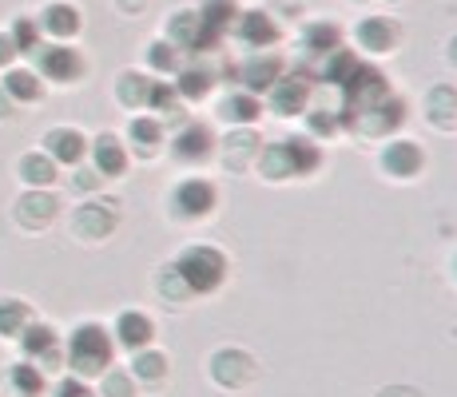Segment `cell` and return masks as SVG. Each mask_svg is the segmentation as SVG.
Masks as SVG:
<instances>
[{
  "instance_id": "17",
  "label": "cell",
  "mask_w": 457,
  "mask_h": 397,
  "mask_svg": "<svg viewBox=\"0 0 457 397\" xmlns=\"http://www.w3.org/2000/svg\"><path fill=\"white\" fill-rule=\"evenodd\" d=\"M92 159H96V175L100 179H112V175H124L128 171V152L116 136H100L92 144Z\"/></svg>"
},
{
  "instance_id": "13",
  "label": "cell",
  "mask_w": 457,
  "mask_h": 397,
  "mask_svg": "<svg viewBox=\"0 0 457 397\" xmlns=\"http://www.w3.org/2000/svg\"><path fill=\"white\" fill-rule=\"evenodd\" d=\"M354 37H358V48L374 52V56H386V52H394V44H398V24L386 21V16H366Z\"/></svg>"
},
{
  "instance_id": "1",
  "label": "cell",
  "mask_w": 457,
  "mask_h": 397,
  "mask_svg": "<svg viewBox=\"0 0 457 397\" xmlns=\"http://www.w3.org/2000/svg\"><path fill=\"white\" fill-rule=\"evenodd\" d=\"M68 366L76 377H100L112 366V334L96 322H84L68 338Z\"/></svg>"
},
{
  "instance_id": "19",
  "label": "cell",
  "mask_w": 457,
  "mask_h": 397,
  "mask_svg": "<svg viewBox=\"0 0 457 397\" xmlns=\"http://www.w3.org/2000/svg\"><path fill=\"white\" fill-rule=\"evenodd\" d=\"M0 92L8 95V100H21V103H37L44 95V84L37 72H29V68H8L4 79H0Z\"/></svg>"
},
{
  "instance_id": "35",
  "label": "cell",
  "mask_w": 457,
  "mask_h": 397,
  "mask_svg": "<svg viewBox=\"0 0 457 397\" xmlns=\"http://www.w3.org/2000/svg\"><path fill=\"white\" fill-rule=\"evenodd\" d=\"M147 68L152 72H167V76H175L179 72V48H171L167 40H155V44H147Z\"/></svg>"
},
{
  "instance_id": "38",
  "label": "cell",
  "mask_w": 457,
  "mask_h": 397,
  "mask_svg": "<svg viewBox=\"0 0 457 397\" xmlns=\"http://www.w3.org/2000/svg\"><path fill=\"white\" fill-rule=\"evenodd\" d=\"M12 60H16L12 40H8V32H0V68H4V64H12Z\"/></svg>"
},
{
  "instance_id": "11",
  "label": "cell",
  "mask_w": 457,
  "mask_h": 397,
  "mask_svg": "<svg viewBox=\"0 0 457 397\" xmlns=\"http://www.w3.org/2000/svg\"><path fill=\"white\" fill-rule=\"evenodd\" d=\"M382 167L390 175H398V179H414L421 167H426V155H421V147L410 144V139H394L382 152Z\"/></svg>"
},
{
  "instance_id": "16",
  "label": "cell",
  "mask_w": 457,
  "mask_h": 397,
  "mask_svg": "<svg viewBox=\"0 0 457 397\" xmlns=\"http://www.w3.org/2000/svg\"><path fill=\"white\" fill-rule=\"evenodd\" d=\"M40 29L44 32H48V37H56V40H72L76 37V32H80V12H76V8L72 4H64V0H56V4H48V8H44V12H40Z\"/></svg>"
},
{
  "instance_id": "24",
  "label": "cell",
  "mask_w": 457,
  "mask_h": 397,
  "mask_svg": "<svg viewBox=\"0 0 457 397\" xmlns=\"http://www.w3.org/2000/svg\"><path fill=\"white\" fill-rule=\"evenodd\" d=\"M303 48L314 52V56H330L334 48H342L338 24H330V21H311V24H306V32H303Z\"/></svg>"
},
{
  "instance_id": "29",
  "label": "cell",
  "mask_w": 457,
  "mask_h": 397,
  "mask_svg": "<svg viewBox=\"0 0 457 397\" xmlns=\"http://www.w3.org/2000/svg\"><path fill=\"white\" fill-rule=\"evenodd\" d=\"M29 326V306L16 298H0V338H21Z\"/></svg>"
},
{
  "instance_id": "39",
  "label": "cell",
  "mask_w": 457,
  "mask_h": 397,
  "mask_svg": "<svg viewBox=\"0 0 457 397\" xmlns=\"http://www.w3.org/2000/svg\"><path fill=\"white\" fill-rule=\"evenodd\" d=\"M108 397H131L128 377H108Z\"/></svg>"
},
{
  "instance_id": "42",
  "label": "cell",
  "mask_w": 457,
  "mask_h": 397,
  "mask_svg": "<svg viewBox=\"0 0 457 397\" xmlns=\"http://www.w3.org/2000/svg\"><path fill=\"white\" fill-rule=\"evenodd\" d=\"M124 8H139V4H147V0H120Z\"/></svg>"
},
{
  "instance_id": "10",
  "label": "cell",
  "mask_w": 457,
  "mask_h": 397,
  "mask_svg": "<svg viewBox=\"0 0 457 397\" xmlns=\"http://www.w3.org/2000/svg\"><path fill=\"white\" fill-rule=\"evenodd\" d=\"M167 44L171 48H179V52H191L195 56L199 52V37H204V21H199V12L195 8H183V12H171V21H167Z\"/></svg>"
},
{
  "instance_id": "32",
  "label": "cell",
  "mask_w": 457,
  "mask_h": 397,
  "mask_svg": "<svg viewBox=\"0 0 457 397\" xmlns=\"http://www.w3.org/2000/svg\"><path fill=\"white\" fill-rule=\"evenodd\" d=\"M8 40H12L16 56H21V52L37 56V48H40V24L32 21V16H21V21L12 24V32H8Z\"/></svg>"
},
{
  "instance_id": "36",
  "label": "cell",
  "mask_w": 457,
  "mask_h": 397,
  "mask_svg": "<svg viewBox=\"0 0 457 397\" xmlns=\"http://www.w3.org/2000/svg\"><path fill=\"white\" fill-rule=\"evenodd\" d=\"M453 112H457V92L453 87H437V92L429 95V120L453 123Z\"/></svg>"
},
{
  "instance_id": "6",
  "label": "cell",
  "mask_w": 457,
  "mask_h": 397,
  "mask_svg": "<svg viewBox=\"0 0 457 397\" xmlns=\"http://www.w3.org/2000/svg\"><path fill=\"white\" fill-rule=\"evenodd\" d=\"M211 152H215V136H211L207 123H183L171 144V155L179 163H204V159H211Z\"/></svg>"
},
{
  "instance_id": "7",
  "label": "cell",
  "mask_w": 457,
  "mask_h": 397,
  "mask_svg": "<svg viewBox=\"0 0 457 397\" xmlns=\"http://www.w3.org/2000/svg\"><path fill=\"white\" fill-rule=\"evenodd\" d=\"M215 187H211L207 179H183L179 187H175V211H179L183 219H204L215 211Z\"/></svg>"
},
{
  "instance_id": "27",
  "label": "cell",
  "mask_w": 457,
  "mask_h": 397,
  "mask_svg": "<svg viewBox=\"0 0 457 397\" xmlns=\"http://www.w3.org/2000/svg\"><path fill=\"white\" fill-rule=\"evenodd\" d=\"M223 120H231V123H254L262 116V103H259V95H251V92H235L231 100H223Z\"/></svg>"
},
{
  "instance_id": "31",
  "label": "cell",
  "mask_w": 457,
  "mask_h": 397,
  "mask_svg": "<svg viewBox=\"0 0 457 397\" xmlns=\"http://www.w3.org/2000/svg\"><path fill=\"white\" fill-rule=\"evenodd\" d=\"M147 95H152V79L139 72H124L120 76V100L128 108H147Z\"/></svg>"
},
{
  "instance_id": "14",
  "label": "cell",
  "mask_w": 457,
  "mask_h": 397,
  "mask_svg": "<svg viewBox=\"0 0 457 397\" xmlns=\"http://www.w3.org/2000/svg\"><path fill=\"white\" fill-rule=\"evenodd\" d=\"M278 76H283V60L278 56H251L247 64L239 68V79H243V87H247L251 95L270 92Z\"/></svg>"
},
{
  "instance_id": "5",
  "label": "cell",
  "mask_w": 457,
  "mask_h": 397,
  "mask_svg": "<svg viewBox=\"0 0 457 397\" xmlns=\"http://www.w3.org/2000/svg\"><path fill=\"white\" fill-rule=\"evenodd\" d=\"M270 112L275 116H303L306 100H311V79L303 76H278L275 87H270Z\"/></svg>"
},
{
  "instance_id": "28",
  "label": "cell",
  "mask_w": 457,
  "mask_h": 397,
  "mask_svg": "<svg viewBox=\"0 0 457 397\" xmlns=\"http://www.w3.org/2000/svg\"><path fill=\"white\" fill-rule=\"evenodd\" d=\"M8 385H12L21 397H40L44 393L40 366H32V361H21V366H12V369H8Z\"/></svg>"
},
{
  "instance_id": "30",
  "label": "cell",
  "mask_w": 457,
  "mask_h": 397,
  "mask_svg": "<svg viewBox=\"0 0 457 397\" xmlns=\"http://www.w3.org/2000/svg\"><path fill=\"white\" fill-rule=\"evenodd\" d=\"M128 136L139 144V152H147V155H152L155 147L163 144V123H160V120H152V116H139V120H131Z\"/></svg>"
},
{
  "instance_id": "2",
  "label": "cell",
  "mask_w": 457,
  "mask_h": 397,
  "mask_svg": "<svg viewBox=\"0 0 457 397\" xmlns=\"http://www.w3.org/2000/svg\"><path fill=\"white\" fill-rule=\"evenodd\" d=\"M171 270H175V278L183 282L187 294H211V290H219V282L227 278V259L215 246H191V251L179 254V262H175Z\"/></svg>"
},
{
  "instance_id": "40",
  "label": "cell",
  "mask_w": 457,
  "mask_h": 397,
  "mask_svg": "<svg viewBox=\"0 0 457 397\" xmlns=\"http://www.w3.org/2000/svg\"><path fill=\"white\" fill-rule=\"evenodd\" d=\"M96 183H100V175H96V171H80V175H76V187H80V191H92Z\"/></svg>"
},
{
  "instance_id": "23",
  "label": "cell",
  "mask_w": 457,
  "mask_h": 397,
  "mask_svg": "<svg viewBox=\"0 0 457 397\" xmlns=\"http://www.w3.org/2000/svg\"><path fill=\"white\" fill-rule=\"evenodd\" d=\"M362 64V60L354 56V52H346V48H334L330 56H322V68H319V79L322 84H330V87H342L350 76H354V68Z\"/></svg>"
},
{
  "instance_id": "43",
  "label": "cell",
  "mask_w": 457,
  "mask_h": 397,
  "mask_svg": "<svg viewBox=\"0 0 457 397\" xmlns=\"http://www.w3.org/2000/svg\"><path fill=\"white\" fill-rule=\"evenodd\" d=\"M450 60L457 64V37H453V44H450Z\"/></svg>"
},
{
  "instance_id": "21",
  "label": "cell",
  "mask_w": 457,
  "mask_h": 397,
  "mask_svg": "<svg viewBox=\"0 0 457 397\" xmlns=\"http://www.w3.org/2000/svg\"><path fill=\"white\" fill-rule=\"evenodd\" d=\"M56 207L60 203L52 195H44V191H29L21 203H16V219H21L24 227H44L56 219Z\"/></svg>"
},
{
  "instance_id": "8",
  "label": "cell",
  "mask_w": 457,
  "mask_h": 397,
  "mask_svg": "<svg viewBox=\"0 0 457 397\" xmlns=\"http://www.w3.org/2000/svg\"><path fill=\"white\" fill-rule=\"evenodd\" d=\"M231 32L239 37V44H247V48H270V44L278 40L275 21H270L267 12H259V8H247V12L235 16Z\"/></svg>"
},
{
  "instance_id": "26",
  "label": "cell",
  "mask_w": 457,
  "mask_h": 397,
  "mask_svg": "<svg viewBox=\"0 0 457 397\" xmlns=\"http://www.w3.org/2000/svg\"><path fill=\"white\" fill-rule=\"evenodd\" d=\"M21 179L24 183H32V187H52L56 183V163H52L44 152H32V155H24L21 159Z\"/></svg>"
},
{
  "instance_id": "33",
  "label": "cell",
  "mask_w": 457,
  "mask_h": 397,
  "mask_svg": "<svg viewBox=\"0 0 457 397\" xmlns=\"http://www.w3.org/2000/svg\"><path fill=\"white\" fill-rule=\"evenodd\" d=\"M131 374L139 377V382H160L167 374V358L155 354V350H136V358H131Z\"/></svg>"
},
{
  "instance_id": "41",
  "label": "cell",
  "mask_w": 457,
  "mask_h": 397,
  "mask_svg": "<svg viewBox=\"0 0 457 397\" xmlns=\"http://www.w3.org/2000/svg\"><path fill=\"white\" fill-rule=\"evenodd\" d=\"M8 116H12V100L0 92V120H8Z\"/></svg>"
},
{
  "instance_id": "9",
  "label": "cell",
  "mask_w": 457,
  "mask_h": 397,
  "mask_svg": "<svg viewBox=\"0 0 457 397\" xmlns=\"http://www.w3.org/2000/svg\"><path fill=\"white\" fill-rule=\"evenodd\" d=\"M44 155L52 159V163H80L87 155V139L80 136L76 128H52L48 136H44Z\"/></svg>"
},
{
  "instance_id": "37",
  "label": "cell",
  "mask_w": 457,
  "mask_h": 397,
  "mask_svg": "<svg viewBox=\"0 0 457 397\" xmlns=\"http://www.w3.org/2000/svg\"><path fill=\"white\" fill-rule=\"evenodd\" d=\"M306 120H311V128H314V131H319V136H327V131H338V128H342L338 112H330V108H319V112H306Z\"/></svg>"
},
{
  "instance_id": "12",
  "label": "cell",
  "mask_w": 457,
  "mask_h": 397,
  "mask_svg": "<svg viewBox=\"0 0 457 397\" xmlns=\"http://www.w3.org/2000/svg\"><path fill=\"white\" fill-rule=\"evenodd\" d=\"M21 350L32 361H40V369L44 366H56V358H60L56 330H52V326H40V322H29V326H24V334H21Z\"/></svg>"
},
{
  "instance_id": "4",
  "label": "cell",
  "mask_w": 457,
  "mask_h": 397,
  "mask_svg": "<svg viewBox=\"0 0 457 397\" xmlns=\"http://www.w3.org/2000/svg\"><path fill=\"white\" fill-rule=\"evenodd\" d=\"M402 120H406V103H402V100H394V95H386L382 103H374V108L358 112V116L350 120L346 128L362 131V136H386V131H394Z\"/></svg>"
},
{
  "instance_id": "34",
  "label": "cell",
  "mask_w": 457,
  "mask_h": 397,
  "mask_svg": "<svg viewBox=\"0 0 457 397\" xmlns=\"http://www.w3.org/2000/svg\"><path fill=\"white\" fill-rule=\"evenodd\" d=\"M259 167H262V175H267V179H295V175H291V159H287V147L283 144L262 147Z\"/></svg>"
},
{
  "instance_id": "20",
  "label": "cell",
  "mask_w": 457,
  "mask_h": 397,
  "mask_svg": "<svg viewBox=\"0 0 457 397\" xmlns=\"http://www.w3.org/2000/svg\"><path fill=\"white\" fill-rule=\"evenodd\" d=\"M171 87L183 95V100H204V95H211V87H215V72H211L207 64H187L175 72Z\"/></svg>"
},
{
  "instance_id": "18",
  "label": "cell",
  "mask_w": 457,
  "mask_h": 397,
  "mask_svg": "<svg viewBox=\"0 0 457 397\" xmlns=\"http://www.w3.org/2000/svg\"><path fill=\"white\" fill-rule=\"evenodd\" d=\"M112 227H116V207L112 203H84L76 211V231L84 238H104Z\"/></svg>"
},
{
  "instance_id": "22",
  "label": "cell",
  "mask_w": 457,
  "mask_h": 397,
  "mask_svg": "<svg viewBox=\"0 0 457 397\" xmlns=\"http://www.w3.org/2000/svg\"><path fill=\"white\" fill-rule=\"evenodd\" d=\"M195 12H199V21H204L207 32L227 37V32H231V24H235V16H239V4H235V0H204Z\"/></svg>"
},
{
  "instance_id": "25",
  "label": "cell",
  "mask_w": 457,
  "mask_h": 397,
  "mask_svg": "<svg viewBox=\"0 0 457 397\" xmlns=\"http://www.w3.org/2000/svg\"><path fill=\"white\" fill-rule=\"evenodd\" d=\"M283 147H287V159H291V175L319 171L322 152H319V144H314V139H283Z\"/></svg>"
},
{
  "instance_id": "15",
  "label": "cell",
  "mask_w": 457,
  "mask_h": 397,
  "mask_svg": "<svg viewBox=\"0 0 457 397\" xmlns=\"http://www.w3.org/2000/svg\"><path fill=\"white\" fill-rule=\"evenodd\" d=\"M152 338H155V326H152V318L147 314H139V310H128V314H120V322H116V342L124 350H147L152 346Z\"/></svg>"
},
{
  "instance_id": "3",
  "label": "cell",
  "mask_w": 457,
  "mask_h": 397,
  "mask_svg": "<svg viewBox=\"0 0 457 397\" xmlns=\"http://www.w3.org/2000/svg\"><path fill=\"white\" fill-rule=\"evenodd\" d=\"M37 68L44 79H56V84H76L84 76V56L68 44H48L37 48Z\"/></svg>"
}]
</instances>
